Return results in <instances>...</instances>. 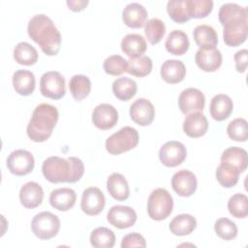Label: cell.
<instances>
[{
    "label": "cell",
    "mask_w": 248,
    "mask_h": 248,
    "mask_svg": "<svg viewBox=\"0 0 248 248\" xmlns=\"http://www.w3.org/2000/svg\"><path fill=\"white\" fill-rule=\"evenodd\" d=\"M223 25V39L227 46H237L243 44L248 34V10L236 3L223 4L218 13Z\"/></svg>",
    "instance_id": "1"
},
{
    "label": "cell",
    "mask_w": 248,
    "mask_h": 248,
    "mask_svg": "<svg viewBox=\"0 0 248 248\" xmlns=\"http://www.w3.org/2000/svg\"><path fill=\"white\" fill-rule=\"evenodd\" d=\"M29 37L48 56L56 55L61 46V35L51 18L44 14L32 16L27 25Z\"/></svg>",
    "instance_id": "2"
},
{
    "label": "cell",
    "mask_w": 248,
    "mask_h": 248,
    "mask_svg": "<svg viewBox=\"0 0 248 248\" xmlns=\"http://www.w3.org/2000/svg\"><path fill=\"white\" fill-rule=\"evenodd\" d=\"M42 171L45 178L51 183H75L82 177L84 166L78 157L72 156L64 159L50 156L44 161Z\"/></svg>",
    "instance_id": "3"
},
{
    "label": "cell",
    "mask_w": 248,
    "mask_h": 248,
    "mask_svg": "<svg viewBox=\"0 0 248 248\" xmlns=\"http://www.w3.org/2000/svg\"><path fill=\"white\" fill-rule=\"evenodd\" d=\"M58 117L59 113L54 106L40 104L35 108L27 125V136L35 142L46 140L51 136Z\"/></svg>",
    "instance_id": "4"
},
{
    "label": "cell",
    "mask_w": 248,
    "mask_h": 248,
    "mask_svg": "<svg viewBox=\"0 0 248 248\" xmlns=\"http://www.w3.org/2000/svg\"><path fill=\"white\" fill-rule=\"evenodd\" d=\"M138 143V131L133 127L125 126L107 139L106 149L112 155H119L135 148Z\"/></svg>",
    "instance_id": "5"
},
{
    "label": "cell",
    "mask_w": 248,
    "mask_h": 248,
    "mask_svg": "<svg viewBox=\"0 0 248 248\" xmlns=\"http://www.w3.org/2000/svg\"><path fill=\"white\" fill-rule=\"evenodd\" d=\"M173 200L165 188H157L151 192L147 201V212L151 219L161 221L172 212Z\"/></svg>",
    "instance_id": "6"
},
{
    "label": "cell",
    "mask_w": 248,
    "mask_h": 248,
    "mask_svg": "<svg viewBox=\"0 0 248 248\" xmlns=\"http://www.w3.org/2000/svg\"><path fill=\"white\" fill-rule=\"evenodd\" d=\"M31 229L38 238L47 240L57 234L60 229V220L57 215L49 211H42L34 216Z\"/></svg>",
    "instance_id": "7"
},
{
    "label": "cell",
    "mask_w": 248,
    "mask_h": 248,
    "mask_svg": "<svg viewBox=\"0 0 248 248\" xmlns=\"http://www.w3.org/2000/svg\"><path fill=\"white\" fill-rule=\"evenodd\" d=\"M40 91L43 96L53 100H59L66 93L65 78L56 71H49L41 77Z\"/></svg>",
    "instance_id": "8"
},
{
    "label": "cell",
    "mask_w": 248,
    "mask_h": 248,
    "mask_svg": "<svg viewBox=\"0 0 248 248\" xmlns=\"http://www.w3.org/2000/svg\"><path fill=\"white\" fill-rule=\"evenodd\" d=\"M9 170L16 175H25L30 173L35 165V160L31 152L24 149H17L9 155L6 161Z\"/></svg>",
    "instance_id": "9"
},
{
    "label": "cell",
    "mask_w": 248,
    "mask_h": 248,
    "mask_svg": "<svg viewBox=\"0 0 248 248\" xmlns=\"http://www.w3.org/2000/svg\"><path fill=\"white\" fill-rule=\"evenodd\" d=\"M187 156V150L183 143L177 140H170L163 144L159 150L161 163L170 168L180 165Z\"/></svg>",
    "instance_id": "10"
},
{
    "label": "cell",
    "mask_w": 248,
    "mask_h": 248,
    "mask_svg": "<svg viewBox=\"0 0 248 248\" xmlns=\"http://www.w3.org/2000/svg\"><path fill=\"white\" fill-rule=\"evenodd\" d=\"M105 203V195L99 188L89 187L83 191L80 207L85 214L90 216L98 215L104 209Z\"/></svg>",
    "instance_id": "11"
},
{
    "label": "cell",
    "mask_w": 248,
    "mask_h": 248,
    "mask_svg": "<svg viewBox=\"0 0 248 248\" xmlns=\"http://www.w3.org/2000/svg\"><path fill=\"white\" fill-rule=\"evenodd\" d=\"M107 219L110 225L117 229H127L135 225L137 213L127 205H113L109 208Z\"/></svg>",
    "instance_id": "12"
},
{
    "label": "cell",
    "mask_w": 248,
    "mask_h": 248,
    "mask_svg": "<svg viewBox=\"0 0 248 248\" xmlns=\"http://www.w3.org/2000/svg\"><path fill=\"white\" fill-rule=\"evenodd\" d=\"M205 97L203 93L197 88L184 89L178 98V106L184 114L191 111H202L204 108Z\"/></svg>",
    "instance_id": "13"
},
{
    "label": "cell",
    "mask_w": 248,
    "mask_h": 248,
    "mask_svg": "<svg viewBox=\"0 0 248 248\" xmlns=\"http://www.w3.org/2000/svg\"><path fill=\"white\" fill-rule=\"evenodd\" d=\"M118 112L109 104H100L95 107L92 112V122L98 129L108 130L116 125Z\"/></svg>",
    "instance_id": "14"
},
{
    "label": "cell",
    "mask_w": 248,
    "mask_h": 248,
    "mask_svg": "<svg viewBox=\"0 0 248 248\" xmlns=\"http://www.w3.org/2000/svg\"><path fill=\"white\" fill-rule=\"evenodd\" d=\"M171 186L177 195L181 197H190L197 189V177L188 170H180L172 175Z\"/></svg>",
    "instance_id": "15"
},
{
    "label": "cell",
    "mask_w": 248,
    "mask_h": 248,
    "mask_svg": "<svg viewBox=\"0 0 248 248\" xmlns=\"http://www.w3.org/2000/svg\"><path fill=\"white\" fill-rule=\"evenodd\" d=\"M130 116L132 120L140 126L151 124L155 116L153 104L144 98L137 99L130 107Z\"/></svg>",
    "instance_id": "16"
},
{
    "label": "cell",
    "mask_w": 248,
    "mask_h": 248,
    "mask_svg": "<svg viewBox=\"0 0 248 248\" xmlns=\"http://www.w3.org/2000/svg\"><path fill=\"white\" fill-rule=\"evenodd\" d=\"M208 122L201 111H195L186 115L183 121V131L190 138H200L207 132Z\"/></svg>",
    "instance_id": "17"
},
{
    "label": "cell",
    "mask_w": 248,
    "mask_h": 248,
    "mask_svg": "<svg viewBox=\"0 0 248 248\" xmlns=\"http://www.w3.org/2000/svg\"><path fill=\"white\" fill-rule=\"evenodd\" d=\"M44 199L42 186L34 181L23 184L19 191V200L21 204L26 208H35L39 206Z\"/></svg>",
    "instance_id": "18"
},
{
    "label": "cell",
    "mask_w": 248,
    "mask_h": 248,
    "mask_svg": "<svg viewBox=\"0 0 248 248\" xmlns=\"http://www.w3.org/2000/svg\"><path fill=\"white\" fill-rule=\"evenodd\" d=\"M122 19L131 28H140L146 23L147 11L140 3H130L123 9Z\"/></svg>",
    "instance_id": "19"
},
{
    "label": "cell",
    "mask_w": 248,
    "mask_h": 248,
    "mask_svg": "<svg viewBox=\"0 0 248 248\" xmlns=\"http://www.w3.org/2000/svg\"><path fill=\"white\" fill-rule=\"evenodd\" d=\"M195 61L198 67L202 71L215 72L222 64V54L217 48H199L195 55Z\"/></svg>",
    "instance_id": "20"
},
{
    "label": "cell",
    "mask_w": 248,
    "mask_h": 248,
    "mask_svg": "<svg viewBox=\"0 0 248 248\" xmlns=\"http://www.w3.org/2000/svg\"><path fill=\"white\" fill-rule=\"evenodd\" d=\"M161 77L168 83H178L182 81L186 75V68L182 61L168 59L161 66Z\"/></svg>",
    "instance_id": "21"
},
{
    "label": "cell",
    "mask_w": 248,
    "mask_h": 248,
    "mask_svg": "<svg viewBox=\"0 0 248 248\" xmlns=\"http://www.w3.org/2000/svg\"><path fill=\"white\" fill-rule=\"evenodd\" d=\"M77 194L71 188H59L53 190L49 195V203L52 207L60 211L71 209L76 202Z\"/></svg>",
    "instance_id": "22"
},
{
    "label": "cell",
    "mask_w": 248,
    "mask_h": 248,
    "mask_svg": "<svg viewBox=\"0 0 248 248\" xmlns=\"http://www.w3.org/2000/svg\"><path fill=\"white\" fill-rule=\"evenodd\" d=\"M232 108V101L228 95L217 94L210 101L209 111L212 118L217 121L227 119L231 115Z\"/></svg>",
    "instance_id": "23"
},
{
    "label": "cell",
    "mask_w": 248,
    "mask_h": 248,
    "mask_svg": "<svg viewBox=\"0 0 248 248\" xmlns=\"http://www.w3.org/2000/svg\"><path fill=\"white\" fill-rule=\"evenodd\" d=\"M193 36L196 44L200 46V48H216L218 44V35L212 26L207 24H200L195 27Z\"/></svg>",
    "instance_id": "24"
},
{
    "label": "cell",
    "mask_w": 248,
    "mask_h": 248,
    "mask_svg": "<svg viewBox=\"0 0 248 248\" xmlns=\"http://www.w3.org/2000/svg\"><path fill=\"white\" fill-rule=\"evenodd\" d=\"M189 46L188 35L184 31L177 29L170 32L165 43L167 50L173 55H183L187 52Z\"/></svg>",
    "instance_id": "25"
},
{
    "label": "cell",
    "mask_w": 248,
    "mask_h": 248,
    "mask_svg": "<svg viewBox=\"0 0 248 248\" xmlns=\"http://www.w3.org/2000/svg\"><path fill=\"white\" fill-rule=\"evenodd\" d=\"M147 48L145 39L140 34H128L121 41V49L130 58L141 56Z\"/></svg>",
    "instance_id": "26"
},
{
    "label": "cell",
    "mask_w": 248,
    "mask_h": 248,
    "mask_svg": "<svg viewBox=\"0 0 248 248\" xmlns=\"http://www.w3.org/2000/svg\"><path fill=\"white\" fill-rule=\"evenodd\" d=\"M107 189L109 195L117 201H125L129 198L130 189L124 175L119 172L111 173L107 180Z\"/></svg>",
    "instance_id": "27"
},
{
    "label": "cell",
    "mask_w": 248,
    "mask_h": 248,
    "mask_svg": "<svg viewBox=\"0 0 248 248\" xmlns=\"http://www.w3.org/2000/svg\"><path fill=\"white\" fill-rule=\"evenodd\" d=\"M35 76L28 70H17L13 75V85L16 93L22 96H28L35 89Z\"/></svg>",
    "instance_id": "28"
},
{
    "label": "cell",
    "mask_w": 248,
    "mask_h": 248,
    "mask_svg": "<svg viewBox=\"0 0 248 248\" xmlns=\"http://www.w3.org/2000/svg\"><path fill=\"white\" fill-rule=\"evenodd\" d=\"M221 162L234 166L240 172L244 171L248 165L247 152L245 149L237 146H232L225 149L221 155Z\"/></svg>",
    "instance_id": "29"
},
{
    "label": "cell",
    "mask_w": 248,
    "mask_h": 248,
    "mask_svg": "<svg viewBox=\"0 0 248 248\" xmlns=\"http://www.w3.org/2000/svg\"><path fill=\"white\" fill-rule=\"evenodd\" d=\"M112 92L117 99L128 101L136 95L137 83L128 77L118 78L112 83Z\"/></svg>",
    "instance_id": "30"
},
{
    "label": "cell",
    "mask_w": 248,
    "mask_h": 248,
    "mask_svg": "<svg viewBox=\"0 0 248 248\" xmlns=\"http://www.w3.org/2000/svg\"><path fill=\"white\" fill-rule=\"evenodd\" d=\"M197 227L195 217L190 214L176 215L170 223V231L175 235L190 234Z\"/></svg>",
    "instance_id": "31"
},
{
    "label": "cell",
    "mask_w": 248,
    "mask_h": 248,
    "mask_svg": "<svg viewBox=\"0 0 248 248\" xmlns=\"http://www.w3.org/2000/svg\"><path fill=\"white\" fill-rule=\"evenodd\" d=\"M14 58L20 65L30 66L38 61V51L29 43L20 42L14 48Z\"/></svg>",
    "instance_id": "32"
},
{
    "label": "cell",
    "mask_w": 248,
    "mask_h": 248,
    "mask_svg": "<svg viewBox=\"0 0 248 248\" xmlns=\"http://www.w3.org/2000/svg\"><path fill=\"white\" fill-rule=\"evenodd\" d=\"M70 92L76 101L85 99L91 90V81L88 77L83 75H75L69 82Z\"/></svg>",
    "instance_id": "33"
},
{
    "label": "cell",
    "mask_w": 248,
    "mask_h": 248,
    "mask_svg": "<svg viewBox=\"0 0 248 248\" xmlns=\"http://www.w3.org/2000/svg\"><path fill=\"white\" fill-rule=\"evenodd\" d=\"M240 171L232 165L228 163H222L216 170V178L218 182L225 188L233 187L239 178Z\"/></svg>",
    "instance_id": "34"
},
{
    "label": "cell",
    "mask_w": 248,
    "mask_h": 248,
    "mask_svg": "<svg viewBox=\"0 0 248 248\" xmlns=\"http://www.w3.org/2000/svg\"><path fill=\"white\" fill-rule=\"evenodd\" d=\"M90 243L96 248H111L115 243V234L108 228L99 227L92 231Z\"/></svg>",
    "instance_id": "35"
},
{
    "label": "cell",
    "mask_w": 248,
    "mask_h": 248,
    "mask_svg": "<svg viewBox=\"0 0 248 248\" xmlns=\"http://www.w3.org/2000/svg\"><path fill=\"white\" fill-rule=\"evenodd\" d=\"M127 73L138 78H142L150 74L152 70V60L146 55L127 60Z\"/></svg>",
    "instance_id": "36"
},
{
    "label": "cell",
    "mask_w": 248,
    "mask_h": 248,
    "mask_svg": "<svg viewBox=\"0 0 248 248\" xmlns=\"http://www.w3.org/2000/svg\"><path fill=\"white\" fill-rule=\"evenodd\" d=\"M167 12L170 17L177 22L184 23L191 19L186 0H170L167 3Z\"/></svg>",
    "instance_id": "37"
},
{
    "label": "cell",
    "mask_w": 248,
    "mask_h": 248,
    "mask_svg": "<svg viewBox=\"0 0 248 248\" xmlns=\"http://www.w3.org/2000/svg\"><path fill=\"white\" fill-rule=\"evenodd\" d=\"M229 212L235 218H245L248 215V198L246 195L236 193L228 202Z\"/></svg>",
    "instance_id": "38"
},
{
    "label": "cell",
    "mask_w": 248,
    "mask_h": 248,
    "mask_svg": "<svg viewBox=\"0 0 248 248\" xmlns=\"http://www.w3.org/2000/svg\"><path fill=\"white\" fill-rule=\"evenodd\" d=\"M166 32L165 23L157 17L149 19L144 25V33L150 44L156 45L163 39Z\"/></svg>",
    "instance_id": "39"
},
{
    "label": "cell",
    "mask_w": 248,
    "mask_h": 248,
    "mask_svg": "<svg viewBox=\"0 0 248 248\" xmlns=\"http://www.w3.org/2000/svg\"><path fill=\"white\" fill-rule=\"evenodd\" d=\"M190 17L202 18L208 16L213 9L211 0H186Z\"/></svg>",
    "instance_id": "40"
},
{
    "label": "cell",
    "mask_w": 248,
    "mask_h": 248,
    "mask_svg": "<svg viewBox=\"0 0 248 248\" xmlns=\"http://www.w3.org/2000/svg\"><path fill=\"white\" fill-rule=\"evenodd\" d=\"M216 234L224 240H232L237 235V227L234 222L224 217L219 218L214 224Z\"/></svg>",
    "instance_id": "41"
},
{
    "label": "cell",
    "mask_w": 248,
    "mask_h": 248,
    "mask_svg": "<svg viewBox=\"0 0 248 248\" xmlns=\"http://www.w3.org/2000/svg\"><path fill=\"white\" fill-rule=\"evenodd\" d=\"M127 60L118 55H110L105 59L103 63V68L105 72L110 76H119L127 71Z\"/></svg>",
    "instance_id": "42"
},
{
    "label": "cell",
    "mask_w": 248,
    "mask_h": 248,
    "mask_svg": "<svg viewBox=\"0 0 248 248\" xmlns=\"http://www.w3.org/2000/svg\"><path fill=\"white\" fill-rule=\"evenodd\" d=\"M228 136L235 141H245L247 140V121L244 118L232 120L227 127Z\"/></svg>",
    "instance_id": "43"
},
{
    "label": "cell",
    "mask_w": 248,
    "mask_h": 248,
    "mask_svg": "<svg viewBox=\"0 0 248 248\" xmlns=\"http://www.w3.org/2000/svg\"><path fill=\"white\" fill-rule=\"evenodd\" d=\"M145 246H146V242L144 237L138 232H132V233L126 234L121 241L122 248L145 247Z\"/></svg>",
    "instance_id": "44"
},
{
    "label": "cell",
    "mask_w": 248,
    "mask_h": 248,
    "mask_svg": "<svg viewBox=\"0 0 248 248\" xmlns=\"http://www.w3.org/2000/svg\"><path fill=\"white\" fill-rule=\"evenodd\" d=\"M235 62V69L239 73H243L247 69L248 65V51L247 49H240L235 52L233 56Z\"/></svg>",
    "instance_id": "45"
},
{
    "label": "cell",
    "mask_w": 248,
    "mask_h": 248,
    "mask_svg": "<svg viewBox=\"0 0 248 248\" xmlns=\"http://www.w3.org/2000/svg\"><path fill=\"white\" fill-rule=\"evenodd\" d=\"M67 6L69 9L75 12H79L82 11L86 5L88 4L87 0H67Z\"/></svg>",
    "instance_id": "46"
}]
</instances>
